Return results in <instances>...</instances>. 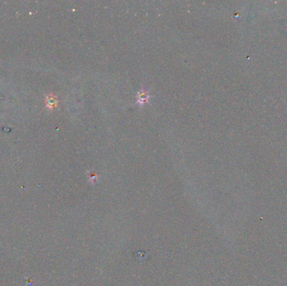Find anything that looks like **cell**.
Listing matches in <instances>:
<instances>
[{"label":"cell","mask_w":287,"mask_h":286,"mask_svg":"<svg viewBox=\"0 0 287 286\" xmlns=\"http://www.w3.org/2000/svg\"><path fill=\"white\" fill-rule=\"evenodd\" d=\"M148 98H149V95L145 91H140L137 95V100H138L137 102H140V103H144V102H147Z\"/></svg>","instance_id":"obj_1"}]
</instances>
